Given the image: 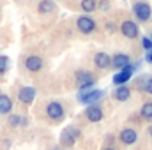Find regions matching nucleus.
Listing matches in <instances>:
<instances>
[{
  "label": "nucleus",
  "mask_w": 152,
  "mask_h": 150,
  "mask_svg": "<svg viewBox=\"0 0 152 150\" xmlns=\"http://www.w3.org/2000/svg\"><path fill=\"white\" fill-rule=\"evenodd\" d=\"M138 90H142L145 94H152V76H143L138 81Z\"/></svg>",
  "instance_id": "nucleus-19"
},
{
  "label": "nucleus",
  "mask_w": 152,
  "mask_h": 150,
  "mask_svg": "<svg viewBox=\"0 0 152 150\" xmlns=\"http://www.w3.org/2000/svg\"><path fill=\"white\" fill-rule=\"evenodd\" d=\"M133 12H134L136 20H138L140 23H147L152 16V7H151L149 2H143V0H142V2H136V4H134Z\"/></svg>",
  "instance_id": "nucleus-2"
},
{
  "label": "nucleus",
  "mask_w": 152,
  "mask_h": 150,
  "mask_svg": "<svg viewBox=\"0 0 152 150\" xmlns=\"http://www.w3.org/2000/svg\"><path fill=\"white\" fill-rule=\"evenodd\" d=\"M136 140H138V134H136V131H134V129L126 127V129H122V131H120V141H122L124 145H134V143H136Z\"/></svg>",
  "instance_id": "nucleus-14"
},
{
  "label": "nucleus",
  "mask_w": 152,
  "mask_h": 150,
  "mask_svg": "<svg viewBox=\"0 0 152 150\" xmlns=\"http://www.w3.org/2000/svg\"><path fill=\"white\" fill-rule=\"evenodd\" d=\"M85 117H87L88 122H101L104 113H103V108L99 104H92V106H88L85 110Z\"/></svg>",
  "instance_id": "nucleus-11"
},
{
  "label": "nucleus",
  "mask_w": 152,
  "mask_h": 150,
  "mask_svg": "<svg viewBox=\"0 0 152 150\" xmlns=\"http://www.w3.org/2000/svg\"><path fill=\"white\" fill-rule=\"evenodd\" d=\"M76 81H78V88L80 92H85V90H90L96 83V78L90 74L88 71H78L76 73Z\"/></svg>",
  "instance_id": "nucleus-3"
},
{
  "label": "nucleus",
  "mask_w": 152,
  "mask_h": 150,
  "mask_svg": "<svg viewBox=\"0 0 152 150\" xmlns=\"http://www.w3.org/2000/svg\"><path fill=\"white\" fill-rule=\"evenodd\" d=\"M36 95H37V92H36L34 87H21V88L18 90V101H20L21 104H25V106L32 104L34 99H36Z\"/></svg>",
  "instance_id": "nucleus-7"
},
{
  "label": "nucleus",
  "mask_w": 152,
  "mask_h": 150,
  "mask_svg": "<svg viewBox=\"0 0 152 150\" xmlns=\"http://www.w3.org/2000/svg\"><path fill=\"white\" fill-rule=\"evenodd\" d=\"M131 64V58H129V55H126V53H117L112 57V67L117 69V71H120V69H124L126 66H129Z\"/></svg>",
  "instance_id": "nucleus-12"
},
{
  "label": "nucleus",
  "mask_w": 152,
  "mask_h": 150,
  "mask_svg": "<svg viewBox=\"0 0 152 150\" xmlns=\"http://www.w3.org/2000/svg\"><path fill=\"white\" fill-rule=\"evenodd\" d=\"M120 32H122L124 37H127V39H136L138 34H140L138 25H136L134 21H131V20H126V21L120 25Z\"/></svg>",
  "instance_id": "nucleus-10"
},
{
  "label": "nucleus",
  "mask_w": 152,
  "mask_h": 150,
  "mask_svg": "<svg viewBox=\"0 0 152 150\" xmlns=\"http://www.w3.org/2000/svg\"><path fill=\"white\" fill-rule=\"evenodd\" d=\"M133 74H134V67L129 64V66H126L124 69H120V71L113 76V85H117V87L126 85V83L133 78Z\"/></svg>",
  "instance_id": "nucleus-8"
},
{
  "label": "nucleus",
  "mask_w": 152,
  "mask_h": 150,
  "mask_svg": "<svg viewBox=\"0 0 152 150\" xmlns=\"http://www.w3.org/2000/svg\"><path fill=\"white\" fill-rule=\"evenodd\" d=\"M103 97H104V90H97V88H90V90H85V92H78V101H80V104H85V106L97 104Z\"/></svg>",
  "instance_id": "nucleus-1"
},
{
  "label": "nucleus",
  "mask_w": 152,
  "mask_h": 150,
  "mask_svg": "<svg viewBox=\"0 0 152 150\" xmlns=\"http://www.w3.org/2000/svg\"><path fill=\"white\" fill-rule=\"evenodd\" d=\"M145 62L152 64V50H147V53H145Z\"/></svg>",
  "instance_id": "nucleus-24"
},
{
  "label": "nucleus",
  "mask_w": 152,
  "mask_h": 150,
  "mask_svg": "<svg viewBox=\"0 0 152 150\" xmlns=\"http://www.w3.org/2000/svg\"><path fill=\"white\" fill-rule=\"evenodd\" d=\"M12 111V101L7 94H0V115H9Z\"/></svg>",
  "instance_id": "nucleus-16"
},
{
  "label": "nucleus",
  "mask_w": 152,
  "mask_h": 150,
  "mask_svg": "<svg viewBox=\"0 0 152 150\" xmlns=\"http://www.w3.org/2000/svg\"><path fill=\"white\" fill-rule=\"evenodd\" d=\"M78 138H80V129L75 127V125H69V127H66V129L62 131V134H60V143L66 145V147H71V145L76 143Z\"/></svg>",
  "instance_id": "nucleus-4"
},
{
  "label": "nucleus",
  "mask_w": 152,
  "mask_h": 150,
  "mask_svg": "<svg viewBox=\"0 0 152 150\" xmlns=\"http://www.w3.org/2000/svg\"><path fill=\"white\" fill-rule=\"evenodd\" d=\"M9 71V57L0 55V76H4Z\"/></svg>",
  "instance_id": "nucleus-22"
},
{
  "label": "nucleus",
  "mask_w": 152,
  "mask_h": 150,
  "mask_svg": "<svg viewBox=\"0 0 152 150\" xmlns=\"http://www.w3.org/2000/svg\"><path fill=\"white\" fill-rule=\"evenodd\" d=\"M149 133H151V136H152V125H151V129H149Z\"/></svg>",
  "instance_id": "nucleus-27"
},
{
  "label": "nucleus",
  "mask_w": 152,
  "mask_h": 150,
  "mask_svg": "<svg viewBox=\"0 0 152 150\" xmlns=\"http://www.w3.org/2000/svg\"><path fill=\"white\" fill-rule=\"evenodd\" d=\"M142 117L145 118V120H152V101H149V103H145L143 106H142Z\"/></svg>",
  "instance_id": "nucleus-21"
},
{
  "label": "nucleus",
  "mask_w": 152,
  "mask_h": 150,
  "mask_svg": "<svg viewBox=\"0 0 152 150\" xmlns=\"http://www.w3.org/2000/svg\"><path fill=\"white\" fill-rule=\"evenodd\" d=\"M115 99L117 101H120V103H124V101H127L129 99V95H131V88L127 87V85H120V87H117V90H115Z\"/></svg>",
  "instance_id": "nucleus-17"
},
{
  "label": "nucleus",
  "mask_w": 152,
  "mask_h": 150,
  "mask_svg": "<svg viewBox=\"0 0 152 150\" xmlns=\"http://www.w3.org/2000/svg\"><path fill=\"white\" fill-rule=\"evenodd\" d=\"M142 46H143L145 51H147V50H152V41L149 37H143L142 39Z\"/></svg>",
  "instance_id": "nucleus-23"
},
{
  "label": "nucleus",
  "mask_w": 152,
  "mask_h": 150,
  "mask_svg": "<svg viewBox=\"0 0 152 150\" xmlns=\"http://www.w3.org/2000/svg\"><path fill=\"white\" fill-rule=\"evenodd\" d=\"M101 9H103V11H108V9H110V5H108V2H106V0H103V2H101Z\"/></svg>",
  "instance_id": "nucleus-26"
},
{
  "label": "nucleus",
  "mask_w": 152,
  "mask_h": 150,
  "mask_svg": "<svg viewBox=\"0 0 152 150\" xmlns=\"http://www.w3.org/2000/svg\"><path fill=\"white\" fill-rule=\"evenodd\" d=\"M76 27H78V30H80L81 34H92V32L96 30L97 23H96L94 18H90V16H80L78 21H76Z\"/></svg>",
  "instance_id": "nucleus-6"
},
{
  "label": "nucleus",
  "mask_w": 152,
  "mask_h": 150,
  "mask_svg": "<svg viewBox=\"0 0 152 150\" xmlns=\"http://www.w3.org/2000/svg\"><path fill=\"white\" fill-rule=\"evenodd\" d=\"M81 9L85 12H94L97 9V2L96 0H81Z\"/></svg>",
  "instance_id": "nucleus-20"
},
{
  "label": "nucleus",
  "mask_w": 152,
  "mask_h": 150,
  "mask_svg": "<svg viewBox=\"0 0 152 150\" xmlns=\"http://www.w3.org/2000/svg\"><path fill=\"white\" fill-rule=\"evenodd\" d=\"M9 125L11 127H27L28 125V118L25 115L12 113V115H9Z\"/></svg>",
  "instance_id": "nucleus-15"
},
{
  "label": "nucleus",
  "mask_w": 152,
  "mask_h": 150,
  "mask_svg": "<svg viewBox=\"0 0 152 150\" xmlns=\"http://www.w3.org/2000/svg\"><path fill=\"white\" fill-rule=\"evenodd\" d=\"M106 30H108L110 34H113V30H115V25H113V23H106Z\"/></svg>",
  "instance_id": "nucleus-25"
},
{
  "label": "nucleus",
  "mask_w": 152,
  "mask_h": 150,
  "mask_svg": "<svg viewBox=\"0 0 152 150\" xmlns=\"http://www.w3.org/2000/svg\"><path fill=\"white\" fill-rule=\"evenodd\" d=\"M103 150H115V149H110V147H108V149H103Z\"/></svg>",
  "instance_id": "nucleus-28"
},
{
  "label": "nucleus",
  "mask_w": 152,
  "mask_h": 150,
  "mask_svg": "<svg viewBox=\"0 0 152 150\" xmlns=\"http://www.w3.org/2000/svg\"><path fill=\"white\" fill-rule=\"evenodd\" d=\"M51 150H58V147H55V149H51Z\"/></svg>",
  "instance_id": "nucleus-30"
},
{
  "label": "nucleus",
  "mask_w": 152,
  "mask_h": 150,
  "mask_svg": "<svg viewBox=\"0 0 152 150\" xmlns=\"http://www.w3.org/2000/svg\"><path fill=\"white\" fill-rule=\"evenodd\" d=\"M94 64H96L97 69H108L110 64H112V57L104 51H99V53L94 55Z\"/></svg>",
  "instance_id": "nucleus-13"
},
{
  "label": "nucleus",
  "mask_w": 152,
  "mask_h": 150,
  "mask_svg": "<svg viewBox=\"0 0 152 150\" xmlns=\"http://www.w3.org/2000/svg\"><path fill=\"white\" fill-rule=\"evenodd\" d=\"M23 66H25V69H27L28 73H39V71L44 67V60H42L39 55H28V57L25 58Z\"/></svg>",
  "instance_id": "nucleus-9"
},
{
  "label": "nucleus",
  "mask_w": 152,
  "mask_h": 150,
  "mask_svg": "<svg viewBox=\"0 0 152 150\" xmlns=\"http://www.w3.org/2000/svg\"><path fill=\"white\" fill-rule=\"evenodd\" d=\"M57 9V4L53 2V0H41L37 5V11L41 14H50V12H53Z\"/></svg>",
  "instance_id": "nucleus-18"
},
{
  "label": "nucleus",
  "mask_w": 152,
  "mask_h": 150,
  "mask_svg": "<svg viewBox=\"0 0 152 150\" xmlns=\"http://www.w3.org/2000/svg\"><path fill=\"white\" fill-rule=\"evenodd\" d=\"M46 115L53 120V122H60L62 118H64V106L58 103V101H50L48 103V106H46Z\"/></svg>",
  "instance_id": "nucleus-5"
},
{
  "label": "nucleus",
  "mask_w": 152,
  "mask_h": 150,
  "mask_svg": "<svg viewBox=\"0 0 152 150\" xmlns=\"http://www.w3.org/2000/svg\"><path fill=\"white\" fill-rule=\"evenodd\" d=\"M149 39H151V41H152V30H151V37H149Z\"/></svg>",
  "instance_id": "nucleus-29"
}]
</instances>
